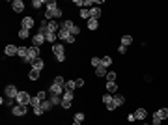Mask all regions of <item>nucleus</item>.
I'll use <instances>...</instances> for the list:
<instances>
[{"mask_svg": "<svg viewBox=\"0 0 168 125\" xmlns=\"http://www.w3.org/2000/svg\"><path fill=\"white\" fill-rule=\"evenodd\" d=\"M53 53L56 56V62L64 64L65 62V53H64V43H54L53 45Z\"/></svg>", "mask_w": 168, "mask_h": 125, "instance_id": "obj_1", "label": "nucleus"}, {"mask_svg": "<svg viewBox=\"0 0 168 125\" xmlns=\"http://www.w3.org/2000/svg\"><path fill=\"white\" fill-rule=\"evenodd\" d=\"M17 105H26V107H30V101H32V95L26 92V90H21L19 92V95H17Z\"/></svg>", "mask_w": 168, "mask_h": 125, "instance_id": "obj_2", "label": "nucleus"}, {"mask_svg": "<svg viewBox=\"0 0 168 125\" xmlns=\"http://www.w3.org/2000/svg\"><path fill=\"white\" fill-rule=\"evenodd\" d=\"M58 39L62 41V43H75V36H71V32H67V30H64V28H60V32H58Z\"/></svg>", "mask_w": 168, "mask_h": 125, "instance_id": "obj_3", "label": "nucleus"}, {"mask_svg": "<svg viewBox=\"0 0 168 125\" xmlns=\"http://www.w3.org/2000/svg\"><path fill=\"white\" fill-rule=\"evenodd\" d=\"M19 88L15 86V84H8V86H4V95L6 97H11V99H17V95H19Z\"/></svg>", "mask_w": 168, "mask_h": 125, "instance_id": "obj_4", "label": "nucleus"}, {"mask_svg": "<svg viewBox=\"0 0 168 125\" xmlns=\"http://www.w3.org/2000/svg\"><path fill=\"white\" fill-rule=\"evenodd\" d=\"M45 41H47V39H45V34H43V32H39V30L32 36V45H34V47H41Z\"/></svg>", "mask_w": 168, "mask_h": 125, "instance_id": "obj_5", "label": "nucleus"}, {"mask_svg": "<svg viewBox=\"0 0 168 125\" xmlns=\"http://www.w3.org/2000/svg\"><path fill=\"white\" fill-rule=\"evenodd\" d=\"M26 112H28V107L26 105H17L15 103V107L11 108V114L13 116H26Z\"/></svg>", "mask_w": 168, "mask_h": 125, "instance_id": "obj_6", "label": "nucleus"}, {"mask_svg": "<svg viewBox=\"0 0 168 125\" xmlns=\"http://www.w3.org/2000/svg\"><path fill=\"white\" fill-rule=\"evenodd\" d=\"M4 54H6V56H17V54H19V47L13 45V43L6 45V47H4Z\"/></svg>", "mask_w": 168, "mask_h": 125, "instance_id": "obj_7", "label": "nucleus"}, {"mask_svg": "<svg viewBox=\"0 0 168 125\" xmlns=\"http://www.w3.org/2000/svg\"><path fill=\"white\" fill-rule=\"evenodd\" d=\"M64 92H65V90H64V86H60V84H54V82H53V84L49 86V93H51V95H64Z\"/></svg>", "mask_w": 168, "mask_h": 125, "instance_id": "obj_8", "label": "nucleus"}, {"mask_svg": "<svg viewBox=\"0 0 168 125\" xmlns=\"http://www.w3.org/2000/svg\"><path fill=\"white\" fill-rule=\"evenodd\" d=\"M11 8H13L15 13H22V11H25V2H22V0H13Z\"/></svg>", "mask_w": 168, "mask_h": 125, "instance_id": "obj_9", "label": "nucleus"}, {"mask_svg": "<svg viewBox=\"0 0 168 125\" xmlns=\"http://www.w3.org/2000/svg\"><path fill=\"white\" fill-rule=\"evenodd\" d=\"M34 26V17H25L21 21V28H26V30H32Z\"/></svg>", "mask_w": 168, "mask_h": 125, "instance_id": "obj_10", "label": "nucleus"}, {"mask_svg": "<svg viewBox=\"0 0 168 125\" xmlns=\"http://www.w3.org/2000/svg\"><path fill=\"white\" fill-rule=\"evenodd\" d=\"M133 114H135V118H136V119H140V121H144V119L148 118V110H146V108H136Z\"/></svg>", "mask_w": 168, "mask_h": 125, "instance_id": "obj_11", "label": "nucleus"}, {"mask_svg": "<svg viewBox=\"0 0 168 125\" xmlns=\"http://www.w3.org/2000/svg\"><path fill=\"white\" fill-rule=\"evenodd\" d=\"M101 8L99 6H93L92 10H90V19H95V21H99V17H101Z\"/></svg>", "mask_w": 168, "mask_h": 125, "instance_id": "obj_12", "label": "nucleus"}, {"mask_svg": "<svg viewBox=\"0 0 168 125\" xmlns=\"http://www.w3.org/2000/svg\"><path fill=\"white\" fill-rule=\"evenodd\" d=\"M45 11H49V13H53V11H56L58 10V4H56V0H47V4H45Z\"/></svg>", "mask_w": 168, "mask_h": 125, "instance_id": "obj_13", "label": "nucleus"}, {"mask_svg": "<svg viewBox=\"0 0 168 125\" xmlns=\"http://www.w3.org/2000/svg\"><path fill=\"white\" fill-rule=\"evenodd\" d=\"M107 67H103V65H99V67H95V77H99V79H107Z\"/></svg>", "mask_w": 168, "mask_h": 125, "instance_id": "obj_14", "label": "nucleus"}, {"mask_svg": "<svg viewBox=\"0 0 168 125\" xmlns=\"http://www.w3.org/2000/svg\"><path fill=\"white\" fill-rule=\"evenodd\" d=\"M39 77H41V71H37V69H34V67L28 71V79H30V80H39Z\"/></svg>", "mask_w": 168, "mask_h": 125, "instance_id": "obj_15", "label": "nucleus"}, {"mask_svg": "<svg viewBox=\"0 0 168 125\" xmlns=\"http://www.w3.org/2000/svg\"><path fill=\"white\" fill-rule=\"evenodd\" d=\"M73 26H75V22L71 21V19H65V21H62V28H64V30L71 32V30H73Z\"/></svg>", "mask_w": 168, "mask_h": 125, "instance_id": "obj_16", "label": "nucleus"}, {"mask_svg": "<svg viewBox=\"0 0 168 125\" xmlns=\"http://www.w3.org/2000/svg\"><path fill=\"white\" fill-rule=\"evenodd\" d=\"M105 86H107V92L108 93H112V95L118 93V82H107Z\"/></svg>", "mask_w": 168, "mask_h": 125, "instance_id": "obj_17", "label": "nucleus"}, {"mask_svg": "<svg viewBox=\"0 0 168 125\" xmlns=\"http://www.w3.org/2000/svg\"><path fill=\"white\" fill-rule=\"evenodd\" d=\"M155 116L161 118V119H166V118H168V108H166V107H161V108L155 112Z\"/></svg>", "mask_w": 168, "mask_h": 125, "instance_id": "obj_18", "label": "nucleus"}, {"mask_svg": "<svg viewBox=\"0 0 168 125\" xmlns=\"http://www.w3.org/2000/svg\"><path fill=\"white\" fill-rule=\"evenodd\" d=\"M101 101H103V105H105V107H107V105H110V103H112V101H114V95H112V93H108V92H107V93H105V95H103V97H101Z\"/></svg>", "mask_w": 168, "mask_h": 125, "instance_id": "obj_19", "label": "nucleus"}, {"mask_svg": "<svg viewBox=\"0 0 168 125\" xmlns=\"http://www.w3.org/2000/svg\"><path fill=\"white\" fill-rule=\"evenodd\" d=\"M101 65L108 69V65H112V56H108V54H105V56H101Z\"/></svg>", "mask_w": 168, "mask_h": 125, "instance_id": "obj_20", "label": "nucleus"}, {"mask_svg": "<svg viewBox=\"0 0 168 125\" xmlns=\"http://www.w3.org/2000/svg\"><path fill=\"white\" fill-rule=\"evenodd\" d=\"M84 119H86V114H84V112H80V110L75 112V116H73V121H75V123H82Z\"/></svg>", "mask_w": 168, "mask_h": 125, "instance_id": "obj_21", "label": "nucleus"}, {"mask_svg": "<svg viewBox=\"0 0 168 125\" xmlns=\"http://www.w3.org/2000/svg\"><path fill=\"white\" fill-rule=\"evenodd\" d=\"M99 28V21H95V19H88V30H97Z\"/></svg>", "mask_w": 168, "mask_h": 125, "instance_id": "obj_22", "label": "nucleus"}, {"mask_svg": "<svg viewBox=\"0 0 168 125\" xmlns=\"http://www.w3.org/2000/svg\"><path fill=\"white\" fill-rule=\"evenodd\" d=\"M123 103H125V97H123V95L114 93V105H116V107H122Z\"/></svg>", "mask_w": 168, "mask_h": 125, "instance_id": "obj_23", "label": "nucleus"}, {"mask_svg": "<svg viewBox=\"0 0 168 125\" xmlns=\"http://www.w3.org/2000/svg\"><path fill=\"white\" fill-rule=\"evenodd\" d=\"M75 88H77V82H75V80H67L65 86H64L65 92H75Z\"/></svg>", "mask_w": 168, "mask_h": 125, "instance_id": "obj_24", "label": "nucleus"}, {"mask_svg": "<svg viewBox=\"0 0 168 125\" xmlns=\"http://www.w3.org/2000/svg\"><path fill=\"white\" fill-rule=\"evenodd\" d=\"M122 45H123V47H129V45H133V36H129V34L122 36Z\"/></svg>", "mask_w": 168, "mask_h": 125, "instance_id": "obj_25", "label": "nucleus"}, {"mask_svg": "<svg viewBox=\"0 0 168 125\" xmlns=\"http://www.w3.org/2000/svg\"><path fill=\"white\" fill-rule=\"evenodd\" d=\"M49 101L53 103V107H56L62 103V95H49Z\"/></svg>", "mask_w": 168, "mask_h": 125, "instance_id": "obj_26", "label": "nucleus"}, {"mask_svg": "<svg viewBox=\"0 0 168 125\" xmlns=\"http://www.w3.org/2000/svg\"><path fill=\"white\" fill-rule=\"evenodd\" d=\"M34 69H37V71H43V67H45V62H43V58H37L36 62H34V65H32Z\"/></svg>", "mask_w": 168, "mask_h": 125, "instance_id": "obj_27", "label": "nucleus"}, {"mask_svg": "<svg viewBox=\"0 0 168 125\" xmlns=\"http://www.w3.org/2000/svg\"><path fill=\"white\" fill-rule=\"evenodd\" d=\"M45 39L49 41V43H53V45H54V41L58 39V34H53V32H47V34H45Z\"/></svg>", "mask_w": 168, "mask_h": 125, "instance_id": "obj_28", "label": "nucleus"}, {"mask_svg": "<svg viewBox=\"0 0 168 125\" xmlns=\"http://www.w3.org/2000/svg\"><path fill=\"white\" fill-rule=\"evenodd\" d=\"M30 107H32V108H37V107H41V99H39L37 95H32V101H30Z\"/></svg>", "mask_w": 168, "mask_h": 125, "instance_id": "obj_29", "label": "nucleus"}, {"mask_svg": "<svg viewBox=\"0 0 168 125\" xmlns=\"http://www.w3.org/2000/svg\"><path fill=\"white\" fill-rule=\"evenodd\" d=\"M41 108H43V112H47V110H53V103L47 99V101H41Z\"/></svg>", "mask_w": 168, "mask_h": 125, "instance_id": "obj_30", "label": "nucleus"}, {"mask_svg": "<svg viewBox=\"0 0 168 125\" xmlns=\"http://www.w3.org/2000/svg\"><path fill=\"white\" fill-rule=\"evenodd\" d=\"M47 2H45V0H32V8L34 10H39V8H43Z\"/></svg>", "mask_w": 168, "mask_h": 125, "instance_id": "obj_31", "label": "nucleus"}, {"mask_svg": "<svg viewBox=\"0 0 168 125\" xmlns=\"http://www.w3.org/2000/svg\"><path fill=\"white\" fill-rule=\"evenodd\" d=\"M19 37H21V39L30 37V30H26V28H19Z\"/></svg>", "mask_w": 168, "mask_h": 125, "instance_id": "obj_32", "label": "nucleus"}, {"mask_svg": "<svg viewBox=\"0 0 168 125\" xmlns=\"http://www.w3.org/2000/svg\"><path fill=\"white\" fill-rule=\"evenodd\" d=\"M116 77H118L116 71H108L107 73V82H116Z\"/></svg>", "mask_w": 168, "mask_h": 125, "instance_id": "obj_33", "label": "nucleus"}, {"mask_svg": "<svg viewBox=\"0 0 168 125\" xmlns=\"http://www.w3.org/2000/svg\"><path fill=\"white\" fill-rule=\"evenodd\" d=\"M53 82H54V84H60V86H65V82H67V80L62 77V75H58V77H54V80H53Z\"/></svg>", "mask_w": 168, "mask_h": 125, "instance_id": "obj_34", "label": "nucleus"}, {"mask_svg": "<svg viewBox=\"0 0 168 125\" xmlns=\"http://www.w3.org/2000/svg\"><path fill=\"white\" fill-rule=\"evenodd\" d=\"M90 64H92L93 67H99V65H101V58H99V56H92Z\"/></svg>", "mask_w": 168, "mask_h": 125, "instance_id": "obj_35", "label": "nucleus"}, {"mask_svg": "<svg viewBox=\"0 0 168 125\" xmlns=\"http://www.w3.org/2000/svg\"><path fill=\"white\" fill-rule=\"evenodd\" d=\"M73 97H75L73 92H64V95H62V99H65V101H73Z\"/></svg>", "mask_w": 168, "mask_h": 125, "instance_id": "obj_36", "label": "nucleus"}, {"mask_svg": "<svg viewBox=\"0 0 168 125\" xmlns=\"http://www.w3.org/2000/svg\"><path fill=\"white\" fill-rule=\"evenodd\" d=\"M71 103H73V101H65V99H62V103H60V107H62L64 110H69V108H71Z\"/></svg>", "mask_w": 168, "mask_h": 125, "instance_id": "obj_37", "label": "nucleus"}, {"mask_svg": "<svg viewBox=\"0 0 168 125\" xmlns=\"http://www.w3.org/2000/svg\"><path fill=\"white\" fill-rule=\"evenodd\" d=\"M79 13H80V17H82V19H86V21L90 19V10H86V8H82V10H80Z\"/></svg>", "mask_w": 168, "mask_h": 125, "instance_id": "obj_38", "label": "nucleus"}, {"mask_svg": "<svg viewBox=\"0 0 168 125\" xmlns=\"http://www.w3.org/2000/svg\"><path fill=\"white\" fill-rule=\"evenodd\" d=\"M71 36H80V26H79V24H75V26H73V30H71Z\"/></svg>", "mask_w": 168, "mask_h": 125, "instance_id": "obj_39", "label": "nucleus"}, {"mask_svg": "<svg viewBox=\"0 0 168 125\" xmlns=\"http://www.w3.org/2000/svg\"><path fill=\"white\" fill-rule=\"evenodd\" d=\"M37 97L41 99V101H47V92H45V90H39V92H37Z\"/></svg>", "mask_w": 168, "mask_h": 125, "instance_id": "obj_40", "label": "nucleus"}, {"mask_svg": "<svg viewBox=\"0 0 168 125\" xmlns=\"http://www.w3.org/2000/svg\"><path fill=\"white\" fill-rule=\"evenodd\" d=\"M161 121H162V119H161V118H157V116L153 114V119H151V125H161Z\"/></svg>", "mask_w": 168, "mask_h": 125, "instance_id": "obj_41", "label": "nucleus"}, {"mask_svg": "<svg viewBox=\"0 0 168 125\" xmlns=\"http://www.w3.org/2000/svg\"><path fill=\"white\" fill-rule=\"evenodd\" d=\"M118 53H119V54H125V53H127V47L119 45V47H118Z\"/></svg>", "mask_w": 168, "mask_h": 125, "instance_id": "obj_42", "label": "nucleus"}, {"mask_svg": "<svg viewBox=\"0 0 168 125\" xmlns=\"http://www.w3.org/2000/svg\"><path fill=\"white\" fill-rule=\"evenodd\" d=\"M73 4H75V6H79V8L82 10V6H84V0H73Z\"/></svg>", "mask_w": 168, "mask_h": 125, "instance_id": "obj_43", "label": "nucleus"}, {"mask_svg": "<svg viewBox=\"0 0 168 125\" xmlns=\"http://www.w3.org/2000/svg\"><path fill=\"white\" fill-rule=\"evenodd\" d=\"M75 82H77V88H82L84 86V79H75Z\"/></svg>", "mask_w": 168, "mask_h": 125, "instance_id": "obj_44", "label": "nucleus"}, {"mask_svg": "<svg viewBox=\"0 0 168 125\" xmlns=\"http://www.w3.org/2000/svg\"><path fill=\"white\" fill-rule=\"evenodd\" d=\"M127 121H129V123H135V121H136V118H135V114H133V112L127 116Z\"/></svg>", "mask_w": 168, "mask_h": 125, "instance_id": "obj_45", "label": "nucleus"}, {"mask_svg": "<svg viewBox=\"0 0 168 125\" xmlns=\"http://www.w3.org/2000/svg\"><path fill=\"white\" fill-rule=\"evenodd\" d=\"M34 114H36V116H41V114H43V108H41V107L34 108Z\"/></svg>", "mask_w": 168, "mask_h": 125, "instance_id": "obj_46", "label": "nucleus"}, {"mask_svg": "<svg viewBox=\"0 0 168 125\" xmlns=\"http://www.w3.org/2000/svg\"><path fill=\"white\" fill-rule=\"evenodd\" d=\"M71 125H82V123H75V121H73V123H71Z\"/></svg>", "mask_w": 168, "mask_h": 125, "instance_id": "obj_47", "label": "nucleus"}, {"mask_svg": "<svg viewBox=\"0 0 168 125\" xmlns=\"http://www.w3.org/2000/svg\"><path fill=\"white\" fill-rule=\"evenodd\" d=\"M142 125H151V123H142Z\"/></svg>", "mask_w": 168, "mask_h": 125, "instance_id": "obj_48", "label": "nucleus"}]
</instances>
